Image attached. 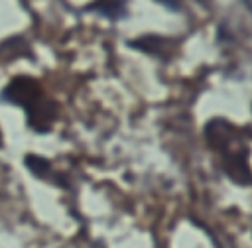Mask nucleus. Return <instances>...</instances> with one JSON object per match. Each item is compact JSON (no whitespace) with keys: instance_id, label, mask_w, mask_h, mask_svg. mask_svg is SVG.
<instances>
[{"instance_id":"nucleus-1","label":"nucleus","mask_w":252,"mask_h":248,"mask_svg":"<svg viewBox=\"0 0 252 248\" xmlns=\"http://www.w3.org/2000/svg\"><path fill=\"white\" fill-rule=\"evenodd\" d=\"M12 100H16V102H26L28 98H32L33 94H35V87L30 83V81H24V79H20V81H16L10 89H8V93H6Z\"/></svg>"},{"instance_id":"nucleus-2","label":"nucleus","mask_w":252,"mask_h":248,"mask_svg":"<svg viewBox=\"0 0 252 248\" xmlns=\"http://www.w3.org/2000/svg\"><path fill=\"white\" fill-rule=\"evenodd\" d=\"M28 165L35 173H45L47 171V161L41 159V157H35V155H28Z\"/></svg>"},{"instance_id":"nucleus-3","label":"nucleus","mask_w":252,"mask_h":248,"mask_svg":"<svg viewBox=\"0 0 252 248\" xmlns=\"http://www.w3.org/2000/svg\"><path fill=\"white\" fill-rule=\"evenodd\" d=\"M161 2H167V4H173V0H161Z\"/></svg>"}]
</instances>
